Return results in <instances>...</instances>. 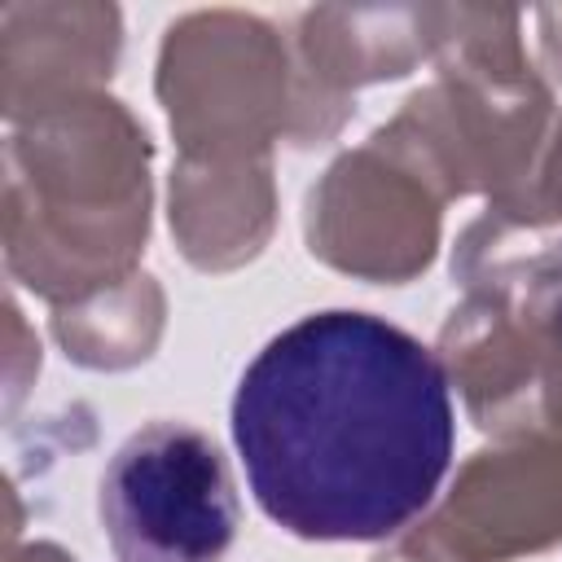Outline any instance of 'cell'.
<instances>
[{"instance_id":"obj_1","label":"cell","mask_w":562,"mask_h":562,"mask_svg":"<svg viewBox=\"0 0 562 562\" xmlns=\"http://www.w3.org/2000/svg\"><path fill=\"white\" fill-rule=\"evenodd\" d=\"M435 351L373 312H312L241 373L233 443L259 509L299 540H382L452 465Z\"/></svg>"},{"instance_id":"obj_2","label":"cell","mask_w":562,"mask_h":562,"mask_svg":"<svg viewBox=\"0 0 562 562\" xmlns=\"http://www.w3.org/2000/svg\"><path fill=\"white\" fill-rule=\"evenodd\" d=\"M237 518L224 452L184 422L140 426L101 474V527L119 562H220Z\"/></svg>"}]
</instances>
